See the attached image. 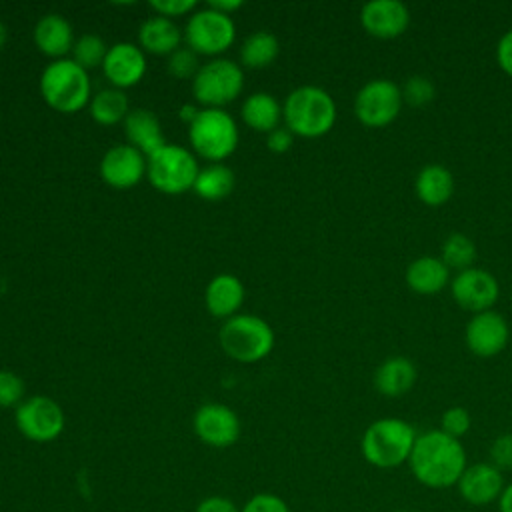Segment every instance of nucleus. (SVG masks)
I'll use <instances>...</instances> for the list:
<instances>
[{
    "mask_svg": "<svg viewBox=\"0 0 512 512\" xmlns=\"http://www.w3.org/2000/svg\"><path fill=\"white\" fill-rule=\"evenodd\" d=\"M408 466L422 486L442 490L458 484L468 460L462 442L438 428L418 434Z\"/></svg>",
    "mask_w": 512,
    "mask_h": 512,
    "instance_id": "f257e3e1",
    "label": "nucleus"
},
{
    "mask_svg": "<svg viewBox=\"0 0 512 512\" xmlns=\"http://www.w3.org/2000/svg\"><path fill=\"white\" fill-rule=\"evenodd\" d=\"M284 126L302 138H318L336 122V102L320 86H300L282 104Z\"/></svg>",
    "mask_w": 512,
    "mask_h": 512,
    "instance_id": "f03ea898",
    "label": "nucleus"
},
{
    "mask_svg": "<svg viewBox=\"0 0 512 512\" xmlns=\"http://www.w3.org/2000/svg\"><path fill=\"white\" fill-rule=\"evenodd\" d=\"M418 434L402 418H378L362 434L360 452L364 460L376 468H398L408 464Z\"/></svg>",
    "mask_w": 512,
    "mask_h": 512,
    "instance_id": "7ed1b4c3",
    "label": "nucleus"
},
{
    "mask_svg": "<svg viewBox=\"0 0 512 512\" xmlns=\"http://www.w3.org/2000/svg\"><path fill=\"white\" fill-rule=\"evenodd\" d=\"M90 78L88 72L72 58L50 62L40 76V94L44 102L62 114L80 112L90 104Z\"/></svg>",
    "mask_w": 512,
    "mask_h": 512,
    "instance_id": "20e7f679",
    "label": "nucleus"
},
{
    "mask_svg": "<svg viewBox=\"0 0 512 512\" xmlns=\"http://www.w3.org/2000/svg\"><path fill=\"white\" fill-rule=\"evenodd\" d=\"M218 340L226 356L252 364L264 360L274 348V330L256 314H236L224 320Z\"/></svg>",
    "mask_w": 512,
    "mask_h": 512,
    "instance_id": "39448f33",
    "label": "nucleus"
},
{
    "mask_svg": "<svg viewBox=\"0 0 512 512\" xmlns=\"http://www.w3.org/2000/svg\"><path fill=\"white\" fill-rule=\"evenodd\" d=\"M238 126L224 108H202L188 126V140L196 156L216 164L228 158L238 146Z\"/></svg>",
    "mask_w": 512,
    "mask_h": 512,
    "instance_id": "423d86ee",
    "label": "nucleus"
},
{
    "mask_svg": "<svg viewBox=\"0 0 512 512\" xmlns=\"http://www.w3.org/2000/svg\"><path fill=\"white\" fill-rule=\"evenodd\" d=\"M198 172L200 166L196 154L178 144H166L148 156L146 178L156 190L164 194L176 196L192 190Z\"/></svg>",
    "mask_w": 512,
    "mask_h": 512,
    "instance_id": "0eeeda50",
    "label": "nucleus"
},
{
    "mask_svg": "<svg viewBox=\"0 0 512 512\" xmlns=\"http://www.w3.org/2000/svg\"><path fill=\"white\" fill-rule=\"evenodd\" d=\"M244 90L242 68L228 58H214L200 66L192 80V94L204 108H224Z\"/></svg>",
    "mask_w": 512,
    "mask_h": 512,
    "instance_id": "6e6552de",
    "label": "nucleus"
},
{
    "mask_svg": "<svg viewBox=\"0 0 512 512\" xmlns=\"http://www.w3.org/2000/svg\"><path fill=\"white\" fill-rule=\"evenodd\" d=\"M236 38L232 16L220 14L212 8H200L190 14L184 30V40L190 50L202 56H216L226 52Z\"/></svg>",
    "mask_w": 512,
    "mask_h": 512,
    "instance_id": "1a4fd4ad",
    "label": "nucleus"
},
{
    "mask_svg": "<svg viewBox=\"0 0 512 512\" xmlns=\"http://www.w3.org/2000/svg\"><path fill=\"white\" fill-rule=\"evenodd\" d=\"M402 88L388 78L366 82L354 98V114L368 128H382L396 120L402 108Z\"/></svg>",
    "mask_w": 512,
    "mask_h": 512,
    "instance_id": "9d476101",
    "label": "nucleus"
},
{
    "mask_svg": "<svg viewBox=\"0 0 512 512\" xmlns=\"http://www.w3.org/2000/svg\"><path fill=\"white\" fill-rule=\"evenodd\" d=\"M14 422L24 438L46 444L62 434L66 418L60 404L50 396H30L16 408Z\"/></svg>",
    "mask_w": 512,
    "mask_h": 512,
    "instance_id": "9b49d317",
    "label": "nucleus"
},
{
    "mask_svg": "<svg viewBox=\"0 0 512 512\" xmlns=\"http://www.w3.org/2000/svg\"><path fill=\"white\" fill-rule=\"evenodd\" d=\"M450 292L456 304L472 314L492 310L500 296L498 280L484 268H466L460 270L452 282Z\"/></svg>",
    "mask_w": 512,
    "mask_h": 512,
    "instance_id": "f8f14e48",
    "label": "nucleus"
},
{
    "mask_svg": "<svg viewBox=\"0 0 512 512\" xmlns=\"http://www.w3.org/2000/svg\"><path fill=\"white\" fill-rule=\"evenodd\" d=\"M194 434L212 448H228L240 438V418L238 414L218 402L202 404L192 418Z\"/></svg>",
    "mask_w": 512,
    "mask_h": 512,
    "instance_id": "ddd939ff",
    "label": "nucleus"
},
{
    "mask_svg": "<svg viewBox=\"0 0 512 512\" xmlns=\"http://www.w3.org/2000/svg\"><path fill=\"white\" fill-rule=\"evenodd\" d=\"M148 172V158L130 144L108 148L100 160L102 180L118 190H128L142 182Z\"/></svg>",
    "mask_w": 512,
    "mask_h": 512,
    "instance_id": "4468645a",
    "label": "nucleus"
},
{
    "mask_svg": "<svg viewBox=\"0 0 512 512\" xmlns=\"http://www.w3.org/2000/svg\"><path fill=\"white\" fill-rule=\"evenodd\" d=\"M508 338H510L508 322L504 320L502 314L494 310L474 314L468 320L466 332H464L466 346L470 348L472 354L480 358H490L500 354L506 348Z\"/></svg>",
    "mask_w": 512,
    "mask_h": 512,
    "instance_id": "2eb2a0df",
    "label": "nucleus"
},
{
    "mask_svg": "<svg viewBox=\"0 0 512 512\" xmlns=\"http://www.w3.org/2000/svg\"><path fill=\"white\" fill-rule=\"evenodd\" d=\"M504 486L506 482L502 472L490 462L468 464L456 484L460 498L470 506H488L498 502Z\"/></svg>",
    "mask_w": 512,
    "mask_h": 512,
    "instance_id": "dca6fc26",
    "label": "nucleus"
},
{
    "mask_svg": "<svg viewBox=\"0 0 512 512\" xmlns=\"http://www.w3.org/2000/svg\"><path fill=\"white\" fill-rule=\"evenodd\" d=\"M360 24L370 36L390 40L406 32L410 12L400 0H370L360 8Z\"/></svg>",
    "mask_w": 512,
    "mask_h": 512,
    "instance_id": "f3484780",
    "label": "nucleus"
},
{
    "mask_svg": "<svg viewBox=\"0 0 512 512\" xmlns=\"http://www.w3.org/2000/svg\"><path fill=\"white\" fill-rule=\"evenodd\" d=\"M102 72L112 88L124 90L138 84L146 74L144 50L132 42H118L108 48Z\"/></svg>",
    "mask_w": 512,
    "mask_h": 512,
    "instance_id": "a211bd4d",
    "label": "nucleus"
},
{
    "mask_svg": "<svg viewBox=\"0 0 512 512\" xmlns=\"http://www.w3.org/2000/svg\"><path fill=\"white\" fill-rule=\"evenodd\" d=\"M36 48L54 60H62L74 48V30L72 24L56 12L42 16L32 32Z\"/></svg>",
    "mask_w": 512,
    "mask_h": 512,
    "instance_id": "6ab92c4d",
    "label": "nucleus"
},
{
    "mask_svg": "<svg viewBox=\"0 0 512 512\" xmlns=\"http://www.w3.org/2000/svg\"><path fill=\"white\" fill-rule=\"evenodd\" d=\"M124 134L130 146L138 148L146 158L166 146V138L156 114L148 108H134L124 118Z\"/></svg>",
    "mask_w": 512,
    "mask_h": 512,
    "instance_id": "aec40b11",
    "label": "nucleus"
},
{
    "mask_svg": "<svg viewBox=\"0 0 512 512\" xmlns=\"http://www.w3.org/2000/svg\"><path fill=\"white\" fill-rule=\"evenodd\" d=\"M244 284L234 274H216L204 292V302L214 318H232L244 304Z\"/></svg>",
    "mask_w": 512,
    "mask_h": 512,
    "instance_id": "412c9836",
    "label": "nucleus"
},
{
    "mask_svg": "<svg viewBox=\"0 0 512 512\" xmlns=\"http://www.w3.org/2000/svg\"><path fill=\"white\" fill-rule=\"evenodd\" d=\"M450 280V268L436 256H420L406 268V284L416 294H438Z\"/></svg>",
    "mask_w": 512,
    "mask_h": 512,
    "instance_id": "4be33fe9",
    "label": "nucleus"
},
{
    "mask_svg": "<svg viewBox=\"0 0 512 512\" xmlns=\"http://www.w3.org/2000/svg\"><path fill=\"white\" fill-rule=\"evenodd\" d=\"M416 366L404 356L386 358L374 372V388L388 398L406 394L416 384Z\"/></svg>",
    "mask_w": 512,
    "mask_h": 512,
    "instance_id": "5701e85b",
    "label": "nucleus"
},
{
    "mask_svg": "<svg viewBox=\"0 0 512 512\" xmlns=\"http://www.w3.org/2000/svg\"><path fill=\"white\" fill-rule=\"evenodd\" d=\"M138 42L140 48L150 54L170 56L174 50L180 48L182 32L170 18L156 14L142 22L138 30Z\"/></svg>",
    "mask_w": 512,
    "mask_h": 512,
    "instance_id": "b1692460",
    "label": "nucleus"
},
{
    "mask_svg": "<svg viewBox=\"0 0 512 512\" xmlns=\"http://www.w3.org/2000/svg\"><path fill=\"white\" fill-rule=\"evenodd\" d=\"M414 190L420 202L426 206H442L454 192L452 172L442 164H426L416 176Z\"/></svg>",
    "mask_w": 512,
    "mask_h": 512,
    "instance_id": "393cba45",
    "label": "nucleus"
},
{
    "mask_svg": "<svg viewBox=\"0 0 512 512\" xmlns=\"http://www.w3.org/2000/svg\"><path fill=\"white\" fill-rule=\"evenodd\" d=\"M242 120L248 128L256 132H272L280 126L282 120V106L280 102L268 92H254L242 104Z\"/></svg>",
    "mask_w": 512,
    "mask_h": 512,
    "instance_id": "a878e982",
    "label": "nucleus"
},
{
    "mask_svg": "<svg viewBox=\"0 0 512 512\" xmlns=\"http://www.w3.org/2000/svg\"><path fill=\"white\" fill-rule=\"evenodd\" d=\"M90 116L100 126H114L124 122L130 112L128 96L118 88H104L96 92L88 104Z\"/></svg>",
    "mask_w": 512,
    "mask_h": 512,
    "instance_id": "bb28decb",
    "label": "nucleus"
},
{
    "mask_svg": "<svg viewBox=\"0 0 512 512\" xmlns=\"http://www.w3.org/2000/svg\"><path fill=\"white\" fill-rule=\"evenodd\" d=\"M280 54V42L276 34L268 30H256L250 34L240 48V62L246 68L260 70L270 66Z\"/></svg>",
    "mask_w": 512,
    "mask_h": 512,
    "instance_id": "cd10ccee",
    "label": "nucleus"
},
{
    "mask_svg": "<svg viewBox=\"0 0 512 512\" xmlns=\"http://www.w3.org/2000/svg\"><path fill=\"white\" fill-rule=\"evenodd\" d=\"M192 190L204 200H222L234 190V172L222 162L208 164L200 168Z\"/></svg>",
    "mask_w": 512,
    "mask_h": 512,
    "instance_id": "c85d7f7f",
    "label": "nucleus"
},
{
    "mask_svg": "<svg viewBox=\"0 0 512 512\" xmlns=\"http://www.w3.org/2000/svg\"><path fill=\"white\" fill-rule=\"evenodd\" d=\"M440 258L448 268H454L460 272V270L472 268V262L476 258V246L466 234L454 232L446 236V240L442 242Z\"/></svg>",
    "mask_w": 512,
    "mask_h": 512,
    "instance_id": "c756f323",
    "label": "nucleus"
},
{
    "mask_svg": "<svg viewBox=\"0 0 512 512\" xmlns=\"http://www.w3.org/2000/svg\"><path fill=\"white\" fill-rule=\"evenodd\" d=\"M108 48L104 38L98 36V34H82L76 42H74V48H72V60L82 66L86 72L96 68V66H102L106 54H108Z\"/></svg>",
    "mask_w": 512,
    "mask_h": 512,
    "instance_id": "7c9ffc66",
    "label": "nucleus"
},
{
    "mask_svg": "<svg viewBox=\"0 0 512 512\" xmlns=\"http://www.w3.org/2000/svg\"><path fill=\"white\" fill-rule=\"evenodd\" d=\"M200 64H198V54L194 50L186 48H178L168 56L166 62V72L176 78V80H194V76L198 74Z\"/></svg>",
    "mask_w": 512,
    "mask_h": 512,
    "instance_id": "2f4dec72",
    "label": "nucleus"
},
{
    "mask_svg": "<svg viewBox=\"0 0 512 512\" xmlns=\"http://www.w3.org/2000/svg\"><path fill=\"white\" fill-rule=\"evenodd\" d=\"M434 94H436V88H434L432 80L422 74L410 76L402 86V100L416 108L430 104L434 100Z\"/></svg>",
    "mask_w": 512,
    "mask_h": 512,
    "instance_id": "473e14b6",
    "label": "nucleus"
},
{
    "mask_svg": "<svg viewBox=\"0 0 512 512\" xmlns=\"http://www.w3.org/2000/svg\"><path fill=\"white\" fill-rule=\"evenodd\" d=\"M26 384L12 370H0V408H18L24 402Z\"/></svg>",
    "mask_w": 512,
    "mask_h": 512,
    "instance_id": "72a5a7b5",
    "label": "nucleus"
},
{
    "mask_svg": "<svg viewBox=\"0 0 512 512\" xmlns=\"http://www.w3.org/2000/svg\"><path fill=\"white\" fill-rule=\"evenodd\" d=\"M472 426V418H470V412L462 406H452V408H446L440 416V430L456 440H460L464 434H468Z\"/></svg>",
    "mask_w": 512,
    "mask_h": 512,
    "instance_id": "f704fd0d",
    "label": "nucleus"
},
{
    "mask_svg": "<svg viewBox=\"0 0 512 512\" xmlns=\"http://www.w3.org/2000/svg\"><path fill=\"white\" fill-rule=\"evenodd\" d=\"M488 456H490L488 462L496 466L500 472L512 470V432L496 436L490 444Z\"/></svg>",
    "mask_w": 512,
    "mask_h": 512,
    "instance_id": "c9c22d12",
    "label": "nucleus"
},
{
    "mask_svg": "<svg viewBox=\"0 0 512 512\" xmlns=\"http://www.w3.org/2000/svg\"><path fill=\"white\" fill-rule=\"evenodd\" d=\"M240 512H290V506L286 504L284 498L276 494L260 492V494H254L250 500H246Z\"/></svg>",
    "mask_w": 512,
    "mask_h": 512,
    "instance_id": "e433bc0d",
    "label": "nucleus"
},
{
    "mask_svg": "<svg viewBox=\"0 0 512 512\" xmlns=\"http://www.w3.org/2000/svg\"><path fill=\"white\" fill-rule=\"evenodd\" d=\"M158 16L164 18H178V16H186L196 12L198 4L194 0H150L148 4Z\"/></svg>",
    "mask_w": 512,
    "mask_h": 512,
    "instance_id": "4c0bfd02",
    "label": "nucleus"
},
{
    "mask_svg": "<svg viewBox=\"0 0 512 512\" xmlns=\"http://www.w3.org/2000/svg\"><path fill=\"white\" fill-rule=\"evenodd\" d=\"M292 144H294V134L286 126H278L272 132H268V136H266L268 150H272L276 154H282V152L290 150Z\"/></svg>",
    "mask_w": 512,
    "mask_h": 512,
    "instance_id": "58836bf2",
    "label": "nucleus"
},
{
    "mask_svg": "<svg viewBox=\"0 0 512 512\" xmlns=\"http://www.w3.org/2000/svg\"><path fill=\"white\" fill-rule=\"evenodd\" d=\"M194 512H240V508L226 496H208L198 502Z\"/></svg>",
    "mask_w": 512,
    "mask_h": 512,
    "instance_id": "ea45409f",
    "label": "nucleus"
},
{
    "mask_svg": "<svg viewBox=\"0 0 512 512\" xmlns=\"http://www.w3.org/2000/svg\"><path fill=\"white\" fill-rule=\"evenodd\" d=\"M496 60L500 64V68L512 76V30L504 32L502 38L498 40V46H496Z\"/></svg>",
    "mask_w": 512,
    "mask_h": 512,
    "instance_id": "a19ab883",
    "label": "nucleus"
},
{
    "mask_svg": "<svg viewBox=\"0 0 512 512\" xmlns=\"http://www.w3.org/2000/svg\"><path fill=\"white\" fill-rule=\"evenodd\" d=\"M242 6H244L242 0H208V8H212L220 14H226V16H232Z\"/></svg>",
    "mask_w": 512,
    "mask_h": 512,
    "instance_id": "79ce46f5",
    "label": "nucleus"
},
{
    "mask_svg": "<svg viewBox=\"0 0 512 512\" xmlns=\"http://www.w3.org/2000/svg\"><path fill=\"white\" fill-rule=\"evenodd\" d=\"M200 106H196V104H184L182 108H180V112H178V116H180V120L182 122H186L188 126L198 118V114H200Z\"/></svg>",
    "mask_w": 512,
    "mask_h": 512,
    "instance_id": "37998d69",
    "label": "nucleus"
},
{
    "mask_svg": "<svg viewBox=\"0 0 512 512\" xmlns=\"http://www.w3.org/2000/svg\"><path fill=\"white\" fill-rule=\"evenodd\" d=\"M498 508H500V512H512V482L504 486V490L498 498Z\"/></svg>",
    "mask_w": 512,
    "mask_h": 512,
    "instance_id": "c03bdc74",
    "label": "nucleus"
},
{
    "mask_svg": "<svg viewBox=\"0 0 512 512\" xmlns=\"http://www.w3.org/2000/svg\"><path fill=\"white\" fill-rule=\"evenodd\" d=\"M6 42H8V28H6V24L0 20V50L4 48Z\"/></svg>",
    "mask_w": 512,
    "mask_h": 512,
    "instance_id": "a18cd8bd",
    "label": "nucleus"
},
{
    "mask_svg": "<svg viewBox=\"0 0 512 512\" xmlns=\"http://www.w3.org/2000/svg\"><path fill=\"white\" fill-rule=\"evenodd\" d=\"M398 512H414V510H398Z\"/></svg>",
    "mask_w": 512,
    "mask_h": 512,
    "instance_id": "49530a36",
    "label": "nucleus"
}]
</instances>
